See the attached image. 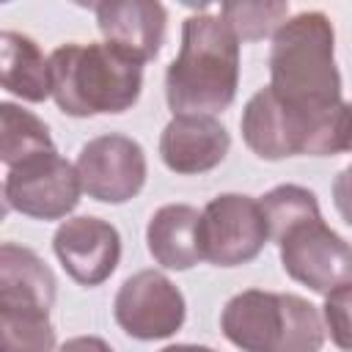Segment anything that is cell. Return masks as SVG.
I'll return each instance as SVG.
<instances>
[{"label": "cell", "mask_w": 352, "mask_h": 352, "mask_svg": "<svg viewBox=\"0 0 352 352\" xmlns=\"http://www.w3.org/2000/svg\"><path fill=\"white\" fill-rule=\"evenodd\" d=\"M239 85V38L220 14H192L182 25V47L165 72L173 116H214Z\"/></svg>", "instance_id": "obj_1"}, {"label": "cell", "mask_w": 352, "mask_h": 352, "mask_svg": "<svg viewBox=\"0 0 352 352\" xmlns=\"http://www.w3.org/2000/svg\"><path fill=\"white\" fill-rule=\"evenodd\" d=\"M333 22L322 11L289 16L272 36L270 88L292 107L322 113L341 104V74L333 55Z\"/></svg>", "instance_id": "obj_2"}, {"label": "cell", "mask_w": 352, "mask_h": 352, "mask_svg": "<svg viewBox=\"0 0 352 352\" xmlns=\"http://www.w3.org/2000/svg\"><path fill=\"white\" fill-rule=\"evenodd\" d=\"M52 99L74 118L124 113L143 88V63L107 41L60 44L50 55Z\"/></svg>", "instance_id": "obj_3"}, {"label": "cell", "mask_w": 352, "mask_h": 352, "mask_svg": "<svg viewBox=\"0 0 352 352\" xmlns=\"http://www.w3.org/2000/svg\"><path fill=\"white\" fill-rule=\"evenodd\" d=\"M242 140L261 160H286L297 154L327 157L349 148L352 110L346 102L308 113L286 104L270 85L256 91L242 110Z\"/></svg>", "instance_id": "obj_4"}, {"label": "cell", "mask_w": 352, "mask_h": 352, "mask_svg": "<svg viewBox=\"0 0 352 352\" xmlns=\"http://www.w3.org/2000/svg\"><path fill=\"white\" fill-rule=\"evenodd\" d=\"M220 327L242 352H319L324 344V319L314 302L264 289L234 294Z\"/></svg>", "instance_id": "obj_5"}, {"label": "cell", "mask_w": 352, "mask_h": 352, "mask_svg": "<svg viewBox=\"0 0 352 352\" xmlns=\"http://www.w3.org/2000/svg\"><path fill=\"white\" fill-rule=\"evenodd\" d=\"M198 236L204 261L217 267L248 264L270 242L258 201L239 192H223L204 206Z\"/></svg>", "instance_id": "obj_6"}, {"label": "cell", "mask_w": 352, "mask_h": 352, "mask_svg": "<svg viewBox=\"0 0 352 352\" xmlns=\"http://www.w3.org/2000/svg\"><path fill=\"white\" fill-rule=\"evenodd\" d=\"M82 184L77 168L58 151L36 154L14 168H8L3 198L6 209L36 220H60L80 201Z\"/></svg>", "instance_id": "obj_7"}, {"label": "cell", "mask_w": 352, "mask_h": 352, "mask_svg": "<svg viewBox=\"0 0 352 352\" xmlns=\"http://www.w3.org/2000/svg\"><path fill=\"white\" fill-rule=\"evenodd\" d=\"M278 248L286 275L319 294L352 283V245L338 236L322 214L289 228Z\"/></svg>", "instance_id": "obj_8"}, {"label": "cell", "mask_w": 352, "mask_h": 352, "mask_svg": "<svg viewBox=\"0 0 352 352\" xmlns=\"http://www.w3.org/2000/svg\"><path fill=\"white\" fill-rule=\"evenodd\" d=\"M77 176L82 192L102 204L132 201L146 184V154L126 135H99L77 154Z\"/></svg>", "instance_id": "obj_9"}, {"label": "cell", "mask_w": 352, "mask_h": 352, "mask_svg": "<svg viewBox=\"0 0 352 352\" xmlns=\"http://www.w3.org/2000/svg\"><path fill=\"white\" fill-rule=\"evenodd\" d=\"M113 314L118 327L132 338H168L184 324V297L162 272L140 270L121 283Z\"/></svg>", "instance_id": "obj_10"}, {"label": "cell", "mask_w": 352, "mask_h": 352, "mask_svg": "<svg viewBox=\"0 0 352 352\" xmlns=\"http://www.w3.org/2000/svg\"><path fill=\"white\" fill-rule=\"evenodd\" d=\"M52 248L69 278L80 286L104 283L121 258V236L116 226L91 214L69 217L60 223L52 236Z\"/></svg>", "instance_id": "obj_11"}, {"label": "cell", "mask_w": 352, "mask_h": 352, "mask_svg": "<svg viewBox=\"0 0 352 352\" xmlns=\"http://www.w3.org/2000/svg\"><path fill=\"white\" fill-rule=\"evenodd\" d=\"M96 25L107 44L126 52L138 63L151 60L168 28V11L154 0H104L94 6Z\"/></svg>", "instance_id": "obj_12"}, {"label": "cell", "mask_w": 352, "mask_h": 352, "mask_svg": "<svg viewBox=\"0 0 352 352\" xmlns=\"http://www.w3.org/2000/svg\"><path fill=\"white\" fill-rule=\"evenodd\" d=\"M228 148L231 135L214 116H173L160 135L162 162L182 176L217 168Z\"/></svg>", "instance_id": "obj_13"}, {"label": "cell", "mask_w": 352, "mask_h": 352, "mask_svg": "<svg viewBox=\"0 0 352 352\" xmlns=\"http://www.w3.org/2000/svg\"><path fill=\"white\" fill-rule=\"evenodd\" d=\"M55 275L30 250L16 242L0 245V308H41L55 302Z\"/></svg>", "instance_id": "obj_14"}, {"label": "cell", "mask_w": 352, "mask_h": 352, "mask_svg": "<svg viewBox=\"0 0 352 352\" xmlns=\"http://www.w3.org/2000/svg\"><path fill=\"white\" fill-rule=\"evenodd\" d=\"M201 212L190 204H168L157 209L146 228L148 253L165 270H190L204 261L201 253Z\"/></svg>", "instance_id": "obj_15"}, {"label": "cell", "mask_w": 352, "mask_h": 352, "mask_svg": "<svg viewBox=\"0 0 352 352\" xmlns=\"http://www.w3.org/2000/svg\"><path fill=\"white\" fill-rule=\"evenodd\" d=\"M0 80L8 94L25 102H44L52 96L50 58H44L30 36L16 30L0 33Z\"/></svg>", "instance_id": "obj_16"}, {"label": "cell", "mask_w": 352, "mask_h": 352, "mask_svg": "<svg viewBox=\"0 0 352 352\" xmlns=\"http://www.w3.org/2000/svg\"><path fill=\"white\" fill-rule=\"evenodd\" d=\"M44 151H55L47 124L30 110L3 102L0 104V160L8 168H14Z\"/></svg>", "instance_id": "obj_17"}, {"label": "cell", "mask_w": 352, "mask_h": 352, "mask_svg": "<svg viewBox=\"0 0 352 352\" xmlns=\"http://www.w3.org/2000/svg\"><path fill=\"white\" fill-rule=\"evenodd\" d=\"M3 352H52L55 327L50 311L41 308H0Z\"/></svg>", "instance_id": "obj_18"}, {"label": "cell", "mask_w": 352, "mask_h": 352, "mask_svg": "<svg viewBox=\"0 0 352 352\" xmlns=\"http://www.w3.org/2000/svg\"><path fill=\"white\" fill-rule=\"evenodd\" d=\"M261 214L267 220V231L272 242H280V236L294 228L302 220L319 217V201L311 190L300 187V184H280L272 187L267 195L258 198Z\"/></svg>", "instance_id": "obj_19"}, {"label": "cell", "mask_w": 352, "mask_h": 352, "mask_svg": "<svg viewBox=\"0 0 352 352\" xmlns=\"http://www.w3.org/2000/svg\"><path fill=\"white\" fill-rule=\"evenodd\" d=\"M220 16L231 25L239 41H258L275 36V30L289 19L286 3H223Z\"/></svg>", "instance_id": "obj_20"}, {"label": "cell", "mask_w": 352, "mask_h": 352, "mask_svg": "<svg viewBox=\"0 0 352 352\" xmlns=\"http://www.w3.org/2000/svg\"><path fill=\"white\" fill-rule=\"evenodd\" d=\"M322 319L333 344L344 352H352V283H344L324 294Z\"/></svg>", "instance_id": "obj_21"}, {"label": "cell", "mask_w": 352, "mask_h": 352, "mask_svg": "<svg viewBox=\"0 0 352 352\" xmlns=\"http://www.w3.org/2000/svg\"><path fill=\"white\" fill-rule=\"evenodd\" d=\"M333 204L344 223L352 226V165H346L333 182Z\"/></svg>", "instance_id": "obj_22"}, {"label": "cell", "mask_w": 352, "mask_h": 352, "mask_svg": "<svg viewBox=\"0 0 352 352\" xmlns=\"http://www.w3.org/2000/svg\"><path fill=\"white\" fill-rule=\"evenodd\" d=\"M58 352H113V346L99 336H77L69 338Z\"/></svg>", "instance_id": "obj_23"}, {"label": "cell", "mask_w": 352, "mask_h": 352, "mask_svg": "<svg viewBox=\"0 0 352 352\" xmlns=\"http://www.w3.org/2000/svg\"><path fill=\"white\" fill-rule=\"evenodd\" d=\"M160 352H214V349L198 346V344H170V346H162Z\"/></svg>", "instance_id": "obj_24"}, {"label": "cell", "mask_w": 352, "mask_h": 352, "mask_svg": "<svg viewBox=\"0 0 352 352\" xmlns=\"http://www.w3.org/2000/svg\"><path fill=\"white\" fill-rule=\"evenodd\" d=\"M349 110H352V104H349ZM346 151H352V135H349V148Z\"/></svg>", "instance_id": "obj_25"}]
</instances>
